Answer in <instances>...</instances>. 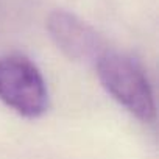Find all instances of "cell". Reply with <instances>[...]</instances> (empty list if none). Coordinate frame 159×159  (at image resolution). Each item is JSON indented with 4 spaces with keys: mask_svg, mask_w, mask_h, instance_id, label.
Instances as JSON below:
<instances>
[{
    "mask_svg": "<svg viewBox=\"0 0 159 159\" xmlns=\"http://www.w3.org/2000/svg\"><path fill=\"white\" fill-rule=\"evenodd\" d=\"M95 66L102 86L114 100L139 120L147 123L154 120L156 105L153 91L148 78L136 61L106 50Z\"/></svg>",
    "mask_w": 159,
    "mask_h": 159,
    "instance_id": "1",
    "label": "cell"
},
{
    "mask_svg": "<svg viewBox=\"0 0 159 159\" xmlns=\"http://www.w3.org/2000/svg\"><path fill=\"white\" fill-rule=\"evenodd\" d=\"M0 100L27 119L48 108V91L39 69L25 56L0 58Z\"/></svg>",
    "mask_w": 159,
    "mask_h": 159,
    "instance_id": "2",
    "label": "cell"
},
{
    "mask_svg": "<svg viewBox=\"0 0 159 159\" xmlns=\"http://www.w3.org/2000/svg\"><path fill=\"white\" fill-rule=\"evenodd\" d=\"M47 30L56 47L73 61L97 62L106 52L100 34L78 16L56 10L47 19Z\"/></svg>",
    "mask_w": 159,
    "mask_h": 159,
    "instance_id": "3",
    "label": "cell"
}]
</instances>
